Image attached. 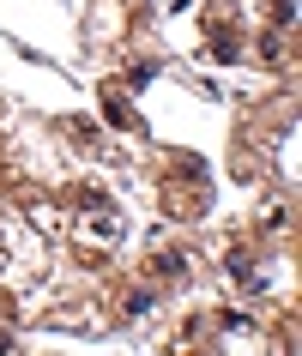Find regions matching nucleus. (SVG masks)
Returning <instances> with one entry per match:
<instances>
[{"mask_svg":"<svg viewBox=\"0 0 302 356\" xmlns=\"http://www.w3.org/2000/svg\"><path fill=\"white\" fill-rule=\"evenodd\" d=\"M157 272H164V278H182V272H188V260H182V254H164V260H157Z\"/></svg>","mask_w":302,"mask_h":356,"instance_id":"1","label":"nucleus"}]
</instances>
